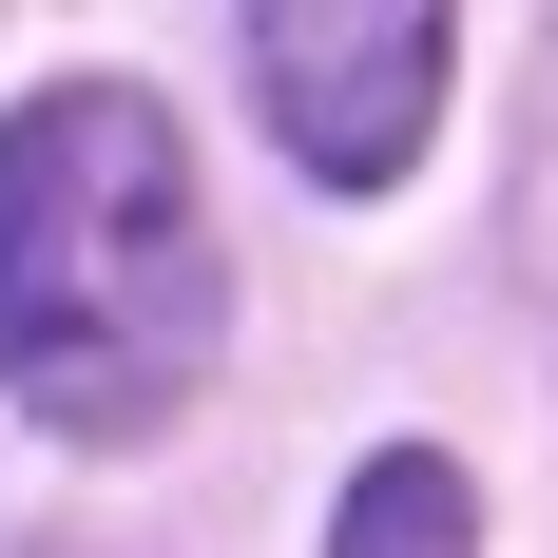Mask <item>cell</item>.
Segmentation results:
<instances>
[{
  "instance_id": "1",
  "label": "cell",
  "mask_w": 558,
  "mask_h": 558,
  "mask_svg": "<svg viewBox=\"0 0 558 558\" xmlns=\"http://www.w3.org/2000/svg\"><path fill=\"white\" fill-rule=\"evenodd\" d=\"M231 251L193 193V135L135 77H58L0 116V386L58 444H155L213 386Z\"/></svg>"
},
{
  "instance_id": "2",
  "label": "cell",
  "mask_w": 558,
  "mask_h": 558,
  "mask_svg": "<svg viewBox=\"0 0 558 558\" xmlns=\"http://www.w3.org/2000/svg\"><path fill=\"white\" fill-rule=\"evenodd\" d=\"M444 20L462 0H251V97L308 193H404L444 135Z\"/></svg>"
},
{
  "instance_id": "3",
  "label": "cell",
  "mask_w": 558,
  "mask_h": 558,
  "mask_svg": "<svg viewBox=\"0 0 558 558\" xmlns=\"http://www.w3.org/2000/svg\"><path fill=\"white\" fill-rule=\"evenodd\" d=\"M328 558H482V482H462L444 444H386L328 501Z\"/></svg>"
}]
</instances>
